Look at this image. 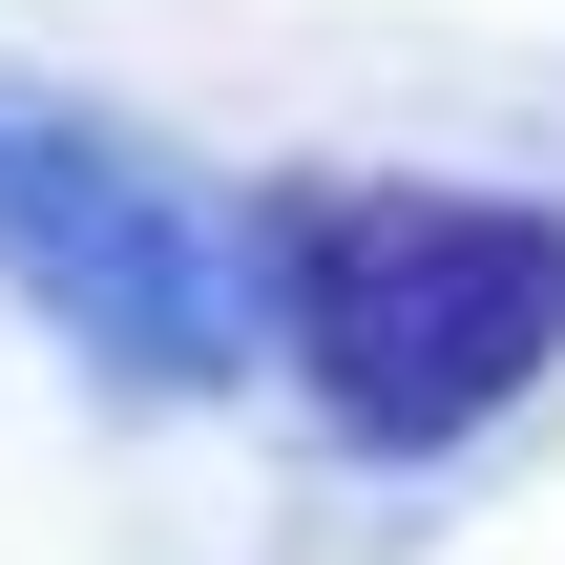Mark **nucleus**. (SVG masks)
Segmentation results:
<instances>
[{"label": "nucleus", "instance_id": "1", "mask_svg": "<svg viewBox=\"0 0 565 565\" xmlns=\"http://www.w3.org/2000/svg\"><path fill=\"white\" fill-rule=\"evenodd\" d=\"M294 356L377 440H461L565 356V231L482 189H315L294 210Z\"/></svg>", "mask_w": 565, "mask_h": 565}]
</instances>
